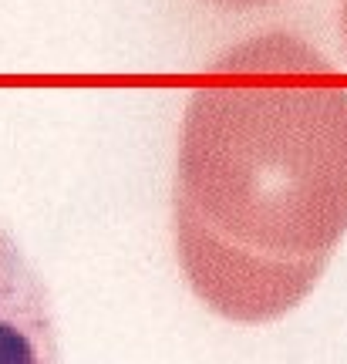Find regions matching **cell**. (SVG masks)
I'll list each match as a JSON object with an SVG mask.
<instances>
[{
    "label": "cell",
    "mask_w": 347,
    "mask_h": 364,
    "mask_svg": "<svg viewBox=\"0 0 347 364\" xmlns=\"http://www.w3.org/2000/svg\"><path fill=\"white\" fill-rule=\"evenodd\" d=\"M347 233V78L267 31L213 58L186 102L172 240L186 284L233 324H267L317 287Z\"/></svg>",
    "instance_id": "1"
},
{
    "label": "cell",
    "mask_w": 347,
    "mask_h": 364,
    "mask_svg": "<svg viewBox=\"0 0 347 364\" xmlns=\"http://www.w3.org/2000/svg\"><path fill=\"white\" fill-rule=\"evenodd\" d=\"M0 364H61L51 297L0 226Z\"/></svg>",
    "instance_id": "2"
},
{
    "label": "cell",
    "mask_w": 347,
    "mask_h": 364,
    "mask_svg": "<svg viewBox=\"0 0 347 364\" xmlns=\"http://www.w3.org/2000/svg\"><path fill=\"white\" fill-rule=\"evenodd\" d=\"M209 4H216L223 11H257V7H270L277 0H209Z\"/></svg>",
    "instance_id": "3"
},
{
    "label": "cell",
    "mask_w": 347,
    "mask_h": 364,
    "mask_svg": "<svg viewBox=\"0 0 347 364\" xmlns=\"http://www.w3.org/2000/svg\"><path fill=\"white\" fill-rule=\"evenodd\" d=\"M337 24H341V38H344V51H347V0L337 4Z\"/></svg>",
    "instance_id": "4"
}]
</instances>
